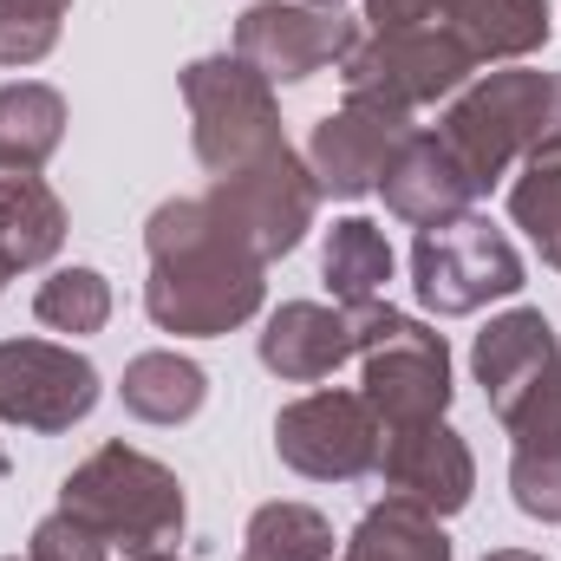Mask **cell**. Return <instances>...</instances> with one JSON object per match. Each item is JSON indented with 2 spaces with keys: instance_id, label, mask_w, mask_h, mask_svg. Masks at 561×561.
Listing matches in <instances>:
<instances>
[{
  "instance_id": "2e32d148",
  "label": "cell",
  "mask_w": 561,
  "mask_h": 561,
  "mask_svg": "<svg viewBox=\"0 0 561 561\" xmlns=\"http://www.w3.org/2000/svg\"><path fill=\"white\" fill-rule=\"evenodd\" d=\"M386 209L399 216V222H450V216H470V203L483 196L477 183H470V170L457 163V150L437 138V131H412V138L399 144V157H392V170H386Z\"/></svg>"
},
{
  "instance_id": "30bf717a",
  "label": "cell",
  "mask_w": 561,
  "mask_h": 561,
  "mask_svg": "<svg viewBox=\"0 0 561 561\" xmlns=\"http://www.w3.org/2000/svg\"><path fill=\"white\" fill-rule=\"evenodd\" d=\"M275 450L287 470H300L313 483H353V477L379 470L386 419L366 405V392H307V399L280 405Z\"/></svg>"
},
{
  "instance_id": "4fadbf2b",
  "label": "cell",
  "mask_w": 561,
  "mask_h": 561,
  "mask_svg": "<svg viewBox=\"0 0 561 561\" xmlns=\"http://www.w3.org/2000/svg\"><path fill=\"white\" fill-rule=\"evenodd\" d=\"M405 138H412V118L346 99L340 112H327V118L313 125L307 170H313L320 196H366V190L386 183V170H392V157H399Z\"/></svg>"
},
{
  "instance_id": "603a6c76",
  "label": "cell",
  "mask_w": 561,
  "mask_h": 561,
  "mask_svg": "<svg viewBox=\"0 0 561 561\" xmlns=\"http://www.w3.org/2000/svg\"><path fill=\"white\" fill-rule=\"evenodd\" d=\"M242 561H333V523L307 503H262L249 516Z\"/></svg>"
},
{
  "instance_id": "1f68e13d",
  "label": "cell",
  "mask_w": 561,
  "mask_h": 561,
  "mask_svg": "<svg viewBox=\"0 0 561 561\" xmlns=\"http://www.w3.org/2000/svg\"><path fill=\"white\" fill-rule=\"evenodd\" d=\"M138 561H176V556H138Z\"/></svg>"
},
{
  "instance_id": "9c48e42d",
  "label": "cell",
  "mask_w": 561,
  "mask_h": 561,
  "mask_svg": "<svg viewBox=\"0 0 561 561\" xmlns=\"http://www.w3.org/2000/svg\"><path fill=\"white\" fill-rule=\"evenodd\" d=\"M203 203H209V216L229 229V242H242V249L268 268L275 255H287V249L313 229L320 183H313L307 157H294V150L280 144L268 157H255V163L216 176V190H209Z\"/></svg>"
},
{
  "instance_id": "8fae6325",
  "label": "cell",
  "mask_w": 561,
  "mask_h": 561,
  "mask_svg": "<svg viewBox=\"0 0 561 561\" xmlns=\"http://www.w3.org/2000/svg\"><path fill=\"white\" fill-rule=\"evenodd\" d=\"M353 53H359V20L340 7L255 0L236 20V59H249L268 85H300L327 66H346Z\"/></svg>"
},
{
  "instance_id": "83f0119b",
  "label": "cell",
  "mask_w": 561,
  "mask_h": 561,
  "mask_svg": "<svg viewBox=\"0 0 561 561\" xmlns=\"http://www.w3.org/2000/svg\"><path fill=\"white\" fill-rule=\"evenodd\" d=\"M366 20L373 33H405V26L437 20V0H366Z\"/></svg>"
},
{
  "instance_id": "484cf974",
  "label": "cell",
  "mask_w": 561,
  "mask_h": 561,
  "mask_svg": "<svg viewBox=\"0 0 561 561\" xmlns=\"http://www.w3.org/2000/svg\"><path fill=\"white\" fill-rule=\"evenodd\" d=\"M72 0H0V66H39L59 46Z\"/></svg>"
},
{
  "instance_id": "3957f363",
  "label": "cell",
  "mask_w": 561,
  "mask_h": 561,
  "mask_svg": "<svg viewBox=\"0 0 561 561\" xmlns=\"http://www.w3.org/2000/svg\"><path fill=\"white\" fill-rule=\"evenodd\" d=\"M59 516L92 529L105 549L125 556H163L183 536V483L157 457L131 444H99L59 490Z\"/></svg>"
},
{
  "instance_id": "5b68a950",
  "label": "cell",
  "mask_w": 561,
  "mask_h": 561,
  "mask_svg": "<svg viewBox=\"0 0 561 561\" xmlns=\"http://www.w3.org/2000/svg\"><path fill=\"white\" fill-rule=\"evenodd\" d=\"M359 313V366H366V405L399 424H431L450 405V353L444 333H431L412 313H392L386 300L353 307Z\"/></svg>"
},
{
  "instance_id": "d6986e66",
  "label": "cell",
  "mask_w": 561,
  "mask_h": 561,
  "mask_svg": "<svg viewBox=\"0 0 561 561\" xmlns=\"http://www.w3.org/2000/svg\"><path fill=\"white\" fill-rule=\"evenodd\" d=\"M118 392H125V412L144 424H190L203 412V399H209V379L183 353H138L125 366Z\"/></svg>"
},
{
  "instance_id": "7a4b0ae2",
  "label": "cell",
  "mask_w": 561,
  "mask_h": 561,
  "mask_svg": "<svg viewBox=\"0 0 561 561\" xmlns=\"http://www.w3.org/2000/svg\"><path fill=\"white\" fill-rule=\"evenodd\" d=\"M437 138L457 150L470 183L490 196V183L510 163L561 157V72H490V79H477L444 112Z\"/></svg>"
},
{
  "instance_id": "5bb4252c",
  "label": "cell",
  "mask_w": 561,
  "mask_h": 561,
  "mask_svg": "<svg viewBox=\"0 0 561 561\" xmlns=\"http://www.w3.org/2000/svg\"><path fill=\"white\" fill-rule=\"evenodd\" d=\"M379 477H386V490H392V496L419 503V510H431V516H457V510L470 503V490H477L470 444H463L444 419L386 431Z\"/></svg>"
},
{
  "instance_id": "6da1fadb",
  "label": "cell",
  "mask_w": 561,
  "mask_h": 561,
  "mask_svg": "<svg viewBox=\"0 0 561 561\" xmlns=\"http://www.w3.org/2000/svg\"><path fill=\"white\" fill-rule=\"evenodd\" d=\"M150 280H144V313L163 333H229L262 307V262L229 242V229L209 216L203 196H176L150 216L144 229Z\"/></svg>"
},
{
  "instance_id": "4dcf8cb0",
  "label": "cell",
  "mask_w": 561,
  "mask_h": 561,
  "mask_svg": "<svg viewBox=\"0 0 561 561\" xmlns=\"http://www.w3.org/2000/svg\"><path fill=\"white\" fill-rule=\"evenodd\" d=\"M307 7H340V0H307Z\"/></svg>"
},
{
  "instance_id": "ba28073f",
  "label": "cell",
  "mask_w": 561,
  "mask_h": 561,
  "mask_svg": "<svg viewBox=\"0 0 561 561\" xmlns=\"http://www.w3.org/2000/svg\"><path fill=\"white\" fill-rule=\"evenodd\" d=\"M183 99H190V125H196V157L203 170L229 176L255 157L280 150V112L275 85L249 66V59H196L183 72Z\"/></svg>"
},
{
  "instance_id": "52a82bcc",
  "label": "cell",
  "mask_w": 561,
  "mask_h": 561,
  "mask_svg": "<svg viewBox=\"0 0 561 561\" xmlns=\"http://www.w3.org/2000/svg\"><path fill=\"white\" fill-rule=\"evenodd\" d=\"M412 287L437 320L477 313L490 300H510L523 287V255L490 216H450L431 222L412 242Z\"/></svg>"
},
{
  "instance_id": "8992f818",
  "label": "cell",
  "mask_w": 561,
  "mask_h": 561,
  "mask_svg": "<svg viewBox=\"0 0 561 561\" xmlns=\"http://www.w3.org/2000/svg\"><path fill=\"white\" fill-rule=\"evenodd\" d=\"M470 72H477V53L444 20H424V26H405V33L359 39V53L346 59V99L412 118L419 105H437V99L463 92Z\"/></svg>"
},
{
  "instance_id": "7c38bea8",
  "label": "cell",
  "mask_w": 561,
  "mask_h": 561,
  "mask_svg": "<svg viewBox=\"0 0 561 561\" xmlns=\"http://www.w3.org/2000/svg\"><path fill=\"white\" fill-rule=\"evenodd\" d=\"M99 405V373L85 353L53 340H0V419L26 431H72Z\"/></svg>"
},
{
  "instance_id": "9a60e30c",
  "label": "cell",
  "mask_w": 561,
  "mask_h": 561,
  "mask_svg": "<svg viewBox=\"0 0 561 561\" xmlns=\"http://www.w3.org/2000/svg\"><path fill=\"white\" fill-rule=\"evenodd\" d=\"M346 359H359V313L353 307L287 300L268 320V333H262V366L287 386H320Z\"/></svg>"
},
{
  "instance_id": "ffe728a7",
  "label": "cell",
  "mask_w": 561,
  "mask_h": 561,
  "mask_svg": "<svg viewBox=\"0 0 561 561\" xmlns=\"http://www.w3.org/2000/svg\"><path fill=\"white\" fill-rule=\"evenodd\" d=\"M320 275H327V287H333L340 307H373V300L386 294V280H392V242H386V229L366 222V216L333 222V229H327Z\"/></svg>"
},
{
  "instance_id": "ac0fdd59",
  "label": "cell",
  "mask_w": 561,
  "mask_h": 561,
  "mask_svg": "<svg viewBox=\"0 0 561 561\" xmlns=\"http://www.w3.org/2000/svg\"><path fill=\"white\" fill-rule=\"evenodd\" d=\"M66 242V203L33 170H0V255L13 268L53 262Z\"/></svg>"
},
{
  "instance_id": "44dd1931",
  "label": "cell",
  "mask_w": 561,
  "mask_h": 561,
  "mask_svg": "<svg viewBox=\"0 0 561 561\" xmlns=\"http://www.w3.org/2000/svg\"><path fill=\"white\" fill-rule=\"evenodd\" d=\"M66 138V99L53 85H0V170H39Z\"/></svg>"
},
{
  "instance_id": "277c9868",
  "label": "cell",
  "mask_w": 561,
  "mask_h": 561,
  "mask_svg": "<svg viewBox=\"0 0 561 561\" xmlns=\"http://www.w3.org/2000/svg\"><path fill=\"white\" fill-rule=\"evenodd\" d=\"M470 366L483 379L490 412L503 419V431L516 444L561 437V346L536 307L490 320L470 346Z\"/></svg>"
},
{
  "instance_id": "e0dca14e",
  "label": "cell",
  "mask_w": 561,
  "mask_h": 561,
  "mask_svg": "<svg viewBox=\"0 0 561 561\" xmlns=\"http://www.w3.org/2000/svg\"><path fill=\"white\" fill-rule=\"evenodd\" d=\"M437 13L477 59H529L549 39V0H437Z\"/></svg>"
},
{
  "instance_id": "d4e9b609",
  "label": "cell",
  "mask_w": 561,
  "mask_h": 561,
  "mask_svg": "<svg viewBox=\"0 0 561 561\" xmlns=\"http://www.w3.org/2000/svg\"><path fill=\"white\" fill-rule=\"evenodd\" d=\"M510 216H516V229H529L536 255L561 268V157L523 163V176L510 190Z\"/></svg>"
},
{
  "instance_id": "7402d4cb",
  "label": "cell",
  "mask_w": 561,
  "mask_h": 561,
  "mask_svg": "<svg viewBox=\"0 0 561 561\" xmlns=\"http://www.w3.org/2000/svg\"><path fill=\"white\" fill-rule=\"evenodd\" d=\"M346 561H450V536L437 529V516L405 503V496H386L379 510L359 516Z\"/></svg>"
},
{
  "instance_id": "f546056e",
  "label": "cell",
  "mask_w": 561,
  "mask_h": 561,
  "mask_svg": "<svg viewBox=\"0 0 561 561\" xmlns=\"http://www.w3.org/2000/svg\"><path fill=\"white\" fill-rule=\"evenodd\" d=\"M7 275H13V262H7V255H0V287H7Z\"/></svg>"
},
{
  "instance_id": "4316f807",
  "label": "cell",
  "mask_w": 561,
  "mask_h": 561,
  "mask_svg": "<svg viewBox=\"0 0 561 561\" xmlns=\"http://www.w3.org/2000/svg\"><path fill=\"white\" fill-rule=\"evenodd\" d=\"M510 490H516V510H523V516L561 523V437L516 444V457H510Z\"/></svg>"
},
{
  "instance_id": "cb8c5ba5",
  "label": "cell",
  "mask_w": 561,
  "mask_h": 561,
  "mask_svg": "<svg viewBox=\"0 0 561 561\" xmlns=\"http://www.w3.org/2000/svg\"><path fill=\"white\" fill-rule=\"evenodd\" d=\"M33 313L53 333H99L112 320V287H105L99 268H59L53 280H39Z\"/></svg>"
},
{
  "instance_id": "f1b7e54d",
  "label": "cell",
  "mask_w": 561,
  "mask_h": 561,
  "mask_svg": "<svg viewBox=\"0 0 561 561\" xmlns=\"http://www.w3.org/2000/svg\"><path fill=\"white\" fill-rule=\"evenodd\" d=\"M490 561H542V556H529V549H496Z\"/></svg>"
}]
</instances>
